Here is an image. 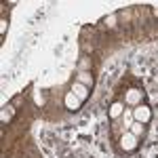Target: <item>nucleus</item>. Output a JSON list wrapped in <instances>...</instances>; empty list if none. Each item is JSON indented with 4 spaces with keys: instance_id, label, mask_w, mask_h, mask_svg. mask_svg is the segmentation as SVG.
<instances>
[{
    "instance_id": "nucleus-13",
    "label": "nucleus",
    "mask_w": 158,
    "mask_h": 158,
    "mask_svg": "<svg viewBox=\"0 0 158 158\" xmlns=\"http://www.w3.org/2000/svg\"><path fill=\"white\" fill-rule=\"evenodd\" d=\"M154 15H156V17H158V6H156V9H154Z\"/></svg>"
},
{
    "instance_id": "nucleus-6",
    "label": "nucleus",
    "mask_w": 158,
    "mask_h": 158,
    "mask_svg": "<svg viewBox=\"0 0 158 158\" xmlns=\"http://www.w3.org/2000/svg\"><path fill=\"white\" fill-rule=\"evenodd\" d=\"M78 82L91 89V86H93V76H91L89 72H80V74H78Z\"/></svg>"
},
{
    "instance_id": "nucleus-12",
    "label": "nucleus",
    "mask_w": 158,
    "mask_h": 158,
    "mask_svg": "<svg viewBox=\"0 0 158 158\" xmlns=\"http://www.w3.org/2000/svg\"><path fill=\"white\" fill-rule=\"evenodd\" d=\"M42 101H44V99H42V95H40V93H36V103H42Z\"/></svg>"
},
{
    "instance_id": "nucleus-3",
    "label": "nucleus",
    "mask_w": 158,
    "mask_h": 158,
    "mask_svg": "<svg viewBox=\"0 0 158 158\" xmlns=\"http://www.w3.org/2000/svg\"><path fill=\"white\" fill-rule=\"evenodd\" d=\"M63 103H65V108L70 110V112H76V110H80V103H82V101H80V99L70 91V93L65 95V99H63Z\"/></svg>"
},
{
    "instance_id": "nucleus-10",
    "label": "nucleus",
    "mask_w": 158,
    "mask_h": 158,
    "mask_svg": "<svg viewBox=\"0 0 158 158\" xmlns=\"http://www.w3.org/2000/svg\"><path fill=\"white\" fill-rule=\"evenodd\" d=\"M114 21H116V15H110V17H108V25H110V27L114 25Z\"/></svg>"
},
{
    "instance_id": "nucleus-7",
    "label": "nucleus",
    "mask_w": 158,
    "mask_h": 158,
    "mask_svg": "<svg viewBox=\"0 0 158 158\" xmlns=\"http://www.w3.org/2000/svg\"><path fill=\"white\" fill-rule=\"evenodd\" d=\"M122 114H124V106H122V103H112L110 116H112V118H118V116H122Z\"/></svg>"
},
{
    "instance_id": "nucleus-8",
    "label": "nucleus",
    "mask_w": 158,
    "mask_h": 158,
    "mask_svg": "<svg viewBox=\"0 0 158 158\" xmlns=\"http://www.w3.org/2000/svg\"><path fill=\"white\" fill-rule=\"evenodd\" d=\"M143 131H146V124H141V122H133V124H131V133H133L135 137H141Z\"/></svg>"
},
{
    "instance_id": "nucleus-4",
    "label": "nucleus",
    "mask_w": 158,
    "mask_h": 158,
    "mask_svg": "<svg viewBox=\"0 0 158 158\" xmlns=\"http://www.w3.org/2000/svg\"><path fill=\"white\" fill-rule=\"evenodd\" d=\"M72 93H74L78 99H80V101H85V99L89 97V86L80 85V82L76 80V82H74V86H72Z\"/></svg>"
},
{
    "instance_id": "nucleus-1",
    "label": "nucleus",
    "mask_w": 158,
    "mask_h": 158,
    "mask_svg": "<svg viewBox=\"0 0 158 158\" xmlns=\"http://www.w3.org/2000/svg\"><path fill=\"white\" fill-rule=\"evenodd\" d=\"M133 116H135V122L148 124V122H150V118H152V110L148 108V106H143V103H139V106H135Z\"/></svg>"
},
{
    "instance_id": "nucleus-2",
    "label": "nucleus",
    "mask_w": 158,
    "mask_h": 158,
    "mask_svg": "<svg viewBox=\"0 0 158 158\" xmlns=\"http://www.w3.org/2000/svg\"><path fill=\"white\" fill-rule=\"evenodd\" d=\"M120 146L124 152H133L135 148H137V137H135L131 131H127V133H122L120 137Z\"/></svg>"
},
{
    "instance_id": "nucleus-9",
    "label": "nucleus",
    "mask_w": 158,
    "mask_h": 158,
    "mask_svg": "<svg viewBox=\"0 0 158 158\" xmlns=\"http://www.w3.org/2000/svg\"><path fill=\"white\" fill-rule=\"evenodd\" d=\"M122 116H124V127H129V129H131V124L135 122L133 112H131V110H124V114H122Z\"/></svg>"
},
{
    "instance_id": "nucleus-5",
    "label": "nucleus",
    "mask_w": 158,
    "mask_h": 158,
    "mask_svg": "<svg viewBox=\"0 0 158 158\" xmlns=\"http://www.w3.org/2000/svg\"><path fill=\"white\" fill-rule=\"evenodd\" d=\"M127 103H131V106H139L141 103V91H137V89H131V91H127Z\"/></svg>"
},
{
    "instance_id": "nucleus-11",
    "label": "nucleus",
    "mask_w": 158,
    "mask_h": 158,
    "mask_svg": "<svg viewBox=\"0 0 158 158\" xmlns=\"http://www.w3.org/2000/svg\"><path fill=\"white\" fill-rule=\"evenodd\" d=\"M9 118H11V112H6V110H4V112H2V120L6 122V120H9Z\"/></svg>"
}]
</instances>
